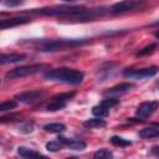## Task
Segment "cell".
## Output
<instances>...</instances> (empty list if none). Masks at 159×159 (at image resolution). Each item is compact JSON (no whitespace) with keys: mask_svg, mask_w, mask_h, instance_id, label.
I'll return each mask as SVG.
<instances>
[{"mask_svg":"<svg viewBox=\"0 0 159 159\" xmlns=\"http://www.w3.org/2000/svg\"><path fill=\"white\" fill-rule=\"evenodd\" d=\"M88 39H41V40H32L29 43L35 47L37 51L42 52H53L58 50L72 48L77 46H83L88 43Z\"/></svg>","mask_w":159,"mask_h":159,"instance_id":"obj_1","label":"cell"},{"mask_svg":"<svg viewBox=\"0 0 159 159\" xmlns=\"http://www.w3.org/2000/svg\"><path fill=\"white\" fill-rule=\"evenodd\" d=\"M83 77L84 75L82 71L75 68H67V67L47 70V72L45 73V78L48 81H56L68 84H78L83 81Z\"/></svg>","mask_w":159,"mask_h":159,"instance_id":"obj_2","label":"cell"},{"mask_svg":"<svg viewBox=\"0 0 159 159\" xmlns=\"http://www.w3.org/2000/svg\"><path fill=\"white\" fill-rule=\"evenodd\" d=\"M43 70H50V66L46 63H35V65H26V66H20V67H15L12 70H10L9 72H6V78L10 80H15V78H22V77H27V76H32L36 75Z\"/></svg>","mask_w":159,"mask_h":159,"instance_id":"obj_3","label":"cell"},{"mask_svg":"<svg viewBox=\"0 0 159 159\" xmlns=\"http://www.w3.org/2000/svg\"><path fill=\"white\" fill-rule=\"evenodd\" d=\"M145 2H147L145 0H123L120 2L113 4L108 9V12H112V14H122V12L132 11V10L143 7L145 5Z\"/></svg>","mask_w":159,"mask_h":159,"instance_id":"obj_4","label":"cell"},{"mask_svg":"<svg viewBox=\"0 0 159 159\" xmlns=\"http://www.w3.org/2000/svg\"><path fill=\"white\" fill-rule=\"evenodd\" d=\"M158 73V67L152 66L147 68H125L123 71V76L127 78L132 80H143V78H149L153 77Z\"/></svg>","mask_w":159,"mask_h":159,"instance_id":"obj_5","label":"cell"},{"mask_svg":"<svg viewBox=\"0 0 159 159\" xmlns=\"http://www.w3.org/2000/svg\"><path fill=\"white\" fill-rule=\"evenodd\" d=\"M45 97V91L42 89H35V91H27V92H21L15 96V99L17 102H22L26 104H34L40 102Z\"/></svg>","mask_w":159,"mask_h":159,"instance_id":"obj_6","label":"cell"},{"mask_svg":"<svg viewBox=\"0 0 159 159\" xmlns=\"http://www.w3.org/2000/svg\"><path fill=\"white\" fill-rule=\"evenodd\" d=\"M158 109V102L157 101H149V102H143L137 107L135 111V116L142 119L145 120L147 118H149L155 111Z\"/></svg>","mask_w":159,"mask_h":159,"instance_id":"obj_7","label":"cell"},{"mask_svg":"<svg viewBox=\"0 0 159 159\" xmlns=\"http://www.w3.org/2000/svg\"><path fill=\"white\" fill-rule=\"evenodd\" d=\"M31 19L29 17H6V19H0V30L2 29H9V27H15L19 25H25L29 24Z\"/></svg>","mask_w":159,"mask_h":159,"instance_id":"obj_8","label":"cell"},{"mask_svg":"<svg viewBox=\"0 0 159 159\" xmlns=\"http://www.w3.org/2000/svg\"><path fill=\"white\" fill-rule=\"evenodd\" d=\"M57 139H58L63 145H67V147H68L70 149H72V150H83V149H86V147H87L86 142H83V140H81V139L66 138V137H62V135H60Z\"/></svg>","mask_w":159,"mask_h":159,"instance_id":"obj_9","label":"cell"},{"mask_svg":"<svg viewBox=\"0 0 159 159\" xmlns=\"http://www.w3.org/2000/svg\"><path fill=\"white\" fill-rule=\"evenodd\" d=\"M134 87L133 83H128V82H124V83H119L117 86H113L111 87L108 91L104 92V96H113V94H122V93H125L128 91H130L132 88Z\"/></svg>","mask_w":159,"mask_h":159,"instance_id":"obj_10","label":"cell"},{"mask_svg":"<svg viewBox=\"0 0 159 159\" xmlns=\"http://www.w3.org/2000/svg\"><path fill=\"white\" fill-rule=\"evenodd\" d=\"M25 58H26L25 53H2V55H0V65L15 63V62H20Z\"/></svg>","mask_w":159,"mask_h":159,"instance_id":"obj_11","label":"cell"},{"mask_svg":"<svg viewBox=\"0 0 159 159\" xmlns=\"http://www.w3.org/2000/svg\"><path fill=\"white\" fill-rule=\"evenodd\" d=\"M17 154L22 158H45L43 154L31 149V148H26V147H19L17 148Z\"/></svg>","mask_w":159,"mask_h":159,"instance_id":"obj_12","label":"cell"},{"mask_svg":"<svg viewBox=\"0 0 159 159\" xmlns=\"http://www.w3.org/2000/svg\"><path fill=\"white\" fill-rule=\"evenodd\" d=\"M107 125V123H106V120L104 119H102V118H99V117H97V118H89V119H87V120H84L83 122V127H86V128H104Z\"/></svg>","mask_w":159,"mask_h":159,"instance_id":"obj_13","label":"cell"},{"mask_svg":"<svg viewBox=\"0 0 159 159\" xmlns=\"http://www.w3.org/2000/svg\"><path fill=\"white\" fill-rule=\"evenodd\" d=\"M66 103L67 102H63V101H60V99H55V98H51V101L46 104V109L50 111V112H57V111H61L66 107Z\"/></svg>","mask_w":159,"mask_h":159,"instance_id":"obj_14","label":"cell"},{"mask_svg":"<svg viewBox=\"0 0 159 159\" xmlns=\"http://www.w3.org/2000/svg\"><path fill=\"white\" fill-rule=\"evenodd\" d=\"M158 135H159V128L157 125L147 127L139 130V137L142 138H157Z\"/></svg>","mask_w":159,"mask_h":159,"instance_id":"obj_15","label":"cell"},{"mask_svg":"<svg viewBox=\"0 0 159 159\" xmlns=\"http://www.w3.org/2000/svg\"><path fill=\"white\" fill-rule=\"evenodd\" d=\"M43 129L50 133H62L66 130V125L62 123H48L43 125Z\"/></svg>","mask_w":159,"mask_h":159,"instance_id":"obj_16","label":"cell"},{"mask_svg":"<svg viewBox=\"0 0 159 159\" xmlns=\"http://www.w3.org/2000/svg\"><path fill=\"white\" fill-rule=\"evenodd\" d=\"M111 143L113 144V145H116V147H129V145H132V142L129 140V139H125V138H122V137H119V135H113V137H111Z\"/></svg>","mask_w":159,"mask_h":159,"instance_id":"obj_17","label":"cell"},{"mask_svg":"<svg viewBox=\"0 0 159 159\" xmlns=\"http://www.w3.org/2000/svg\"><path fill=\"white\" fill-rule=\"evenodd\" d=\"M92 113H93V116H96V117L103 118V117H107V116H108L109 109L106 108L104 106H102V104L99 103V104H97V106H94V107L92 108Z\"/></svg>","mask_w":159,"mask_h":159,"instance_id":"obj_18","label":"cell"},{"mask_svg":"<svg viewBox=\"0 0 159 159\" xmlns=\"http://www.w3.org/2000/svg\"><path fill=\"white\" fill-rule=\"evenodd\" d=\"M17 107V101L16 99H9V101H4L0 102V112H7V111H12Z\"/></svg>","mask_w":159,"mask_h":159,"instance_id":"obj_19","label":"cell"},{"mask_svg":"<svg viewBox=\"0 0 159 159\" xmlns=\"http://www.w3.org/2000/svg\"><path fill=\"white\" fill-rule=\"evenodd\" d=\"M62 147H63V144H62L60 140H51V142H47V143H46V149H47L48 152H52V153L61 150Z\"/></svg>","mask_w":159,"mask_h":159,"instance_id":"obj_20","label":"cell"},{"mask_svg":"<svg viewBox=\"0 0 159 159\" xmlns=\"http://www.w3.org/2000/svg\"><path fill=\"white\" fill-rule=\"evenodd\" d=\"M118 103H119V99H117L116 97H106V98L102 99V102H101V104L104 106V107L108 108V109L116 107Z\"/></svg>","mask_w":159,"mask_h":159,"instance_id":"obj_21","label":"cell"},{"mask_svg":"<svg viewBox=\"0 0 159 159\" xmlns=\"http://www.w3.org/2000/svg\"><path fill=\"white\" fill-rule=\"evenodd\" d=\"M112 152L106 149V148H102L99 150H97L94 154H93V158L96 159H107V158H112Z\"/></svg>","mask_w":159,"mask_h":159,"instance_id":"obj_22","label":"cell"},{"mask_svg":"<svg viewBox=\"0 0 159 159\" xmlns=\"http://www.w3.org/2000/svg\"><path fill=\"white\" fill-rule=\"evenodd\" d=\"M155 48H157V43L155 42L149 43L148 46H145L144 48H142L140 51H138L137 52V56H147V55H150V53H153L155 51Z\"/></svg>","mask_w":159,"mask_h":159,"instance_id":"obj_23","label":"cell"},{"mask_svg":"<svg viewBox=\"0 0 159 159\" xmlns=\"http://www.w3.org/2000/svg\"><path fill=\"white\" fill-rule=\"evenodd\" d=\"M75 96H76V92H63V93H57V94H55L52 98L60 99V101H63V102H67V101L72 99Z\"/></svg>","mask_w":159,"mask_h":159,"instance_id":"obj_24","label":"cell"},{"mask_svg":"<svg viewBox=\"0 0 159 159\" xmlns=\"http://www.w3.org/2000/svg\"><path fill=\"white\" fill-rule=\"evenodd\" d=\"M19 114H10V116H2L0 117V123H9V122H15L17 120Z\"/></svg>","mask_w":159,"mask_h":159,"instance_id":"obj_25","label":"cell"},{"mask_svg":"<svg viewBox=\"0 0 159 159\" xmlns=\"http://www.w3.org/2000/svg\"><path fill=\"white\" fill-rule=\"evenodd\" d=\"M5 4L7 6H17V5L22 4V0H5Z\"/></svg>","mask_w":159,"mask_h":159,"instance_id":"obj_26","label":"cell"},{"mask_svg":"<svg viewBox=\"0 0 159 159\" xmlns=\"http://www.w3.org/2000/svg\"><path fill=\"white\" fill-rule=\"evenodd\" d=\"M63 1H71V0H63Z\"/></svg>","mask_w":159,"mask_h":159,"instance_id":"obj_27","label":"cell"}]
</instances>
